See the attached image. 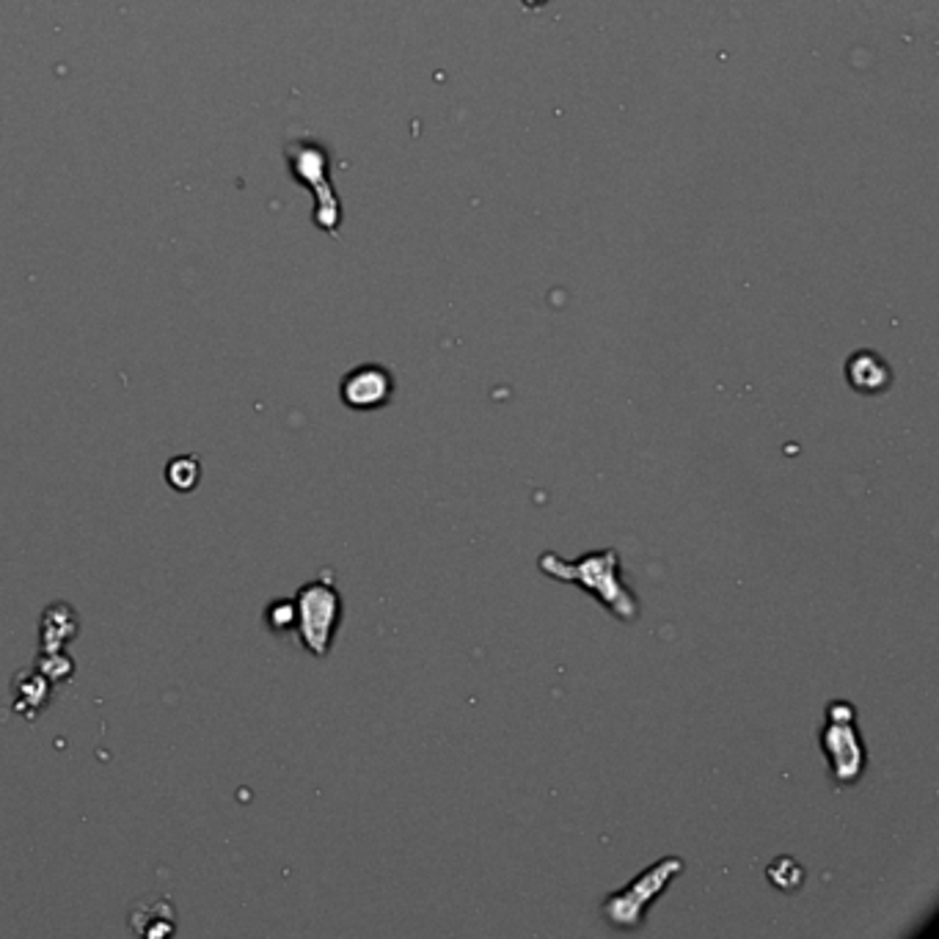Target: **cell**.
I'll return each mask as SVG.
<instances>
[{"instance_id":"1","label":"cell","mask_w":939,"mask_h":939,"mask_svg":"<svg viewBox=\"0 0 939 939\" xmlns=\"http://www.w3.org/2000/svg\"><path fill=\"white\" fill-rule=\"evenodd\" d=\"M537 568L548 579L579 584L581 590L595 595L623 623H637L639 615H642L637 595L621 579V554H617V548H601V552H590L579 559H563L559 554L546 552L537 559Z\"/></svg>"},{"instance_id":"2","label":"cell","mask_w":939,"mask_h":939,"mask_svg":"<svg viewBox=\"0 0 939 939\" xmlns=\"http://www.w3.org/2000/svg\"><path fill=\"white\" fill-rule=\"evenodd\" d=\"M857 708L846 700H832L826 706V724L821 730V750L830 761L832 782L837 788H848L866 775L868 752L862 735L857 730Z\"/></svg>"},{"instance_id":"3","label":"cell","mask_w":939,"mask_h":939,"mask_svg":"<svg viewBox=\"0 0 939 939\" xmlns=\"http://www.w3.org/2000/svg\"><path fill=\"white\" fill-rule=\"evenodd\" d=\"M683 873V860L681 857H661L659 862H653L650 868H645L631 884H626L617 893L606 895L604 904H601V915L610 926L621 928V931H637L645 923V912L650 904L661 899L666 888L672 884V879H677Z\"/></svg>"},{"instance_id":"4","label":"cell","mask_w":939,"mask_h":939,"mask_svg":"<svg viewBox=\"0 0 939 939\" xmlns=\"http://www.w3.org/2000/svg\"><path fill=\"white\" fill-rule=\"evenodd\" d=\"M287 169L295 177V183L306 185L317 196V210H314V223L325 232L336 234L339 227V201L331 190L328 183V154L317 141L309 138H295L287 143Z\"/></svg>"},{"instance_id":"5","label":"cell","mask_w":939,"mask_h":939,"mask_svg":"<svg viewBox=\"0 0 939 939\" xmlns=\"http://www.w3.org/2000/svg\"><path fill=\"white\" fill-rule=\"evenodd\" d=\"M341 615V598L325 581H314L306 584L298 595L295 604V617L298 628H301L303 645L312 650L314 656H325L331 648V639H334L336 626H339Z\"/></svg>"},{"instance_id":"6","label":"cell","mask_w":939,"mask_h":939,"mask_svg":"<svg viewBox=\"0 0 939 939\" xmlns=\"http://www.w3.org/2000/svg\"><path fill=\"white\" fill-rule=\"evenodd\" d=\"M394 378L381 364H361L341 381V403L353 410H378L392 399Z\"/></svg>"},{"instance_id":"7","label":"cell","mask_w":939,"mask_h":939,"mask_svg":"<svg viewBox=\"0 0 939 939\" xmlns=\"http://www.w3.org/2000/svg\"><path fill=\"white\" fill-rule=\"evenodd\" d=\"M846 378L854 386V392L860 394H882L893 383V372L890 367L879 359L871 350H860L854 353L846 364Z\"/></svg>"},{"instance_id":"8","label":"cell","mask_w":939,"mask_h":939,"mask_svg":"<svg viewBox=\"0 0 939 939\" xmlns=\"http://www.w3.org/2000/svg\"><path fill=\"white\" fill-rule=\"evenodd\" d=\"M768 882L775 884V888L786 890V893H793V890H799V884L804 882V871L791 857H780V860L768 866Z\"/></svg>"},{"instance_id":"9","label":"cell","mask_w":939,"mask_h":939,"mask_svg":"<svg viewBox=\"0 0 939 939\" xmlns=\"http://www.w3.org/2000/svg\"><path fill=\"white\" fill-rule=\"evenodd\" d=\"M169 483L177 490H190L196 488L201 477V466L196 457H177V461L169 463Z\"/></svg>"},{"instance_id":"10","label":"cell","mask_w":939,"mask_h":939,"mask_svg":"<svg viewBox=\"0 0 939 939\" xmlns=\"http://www.w3.org/2000/svg\"><path fill=\"white\" fill-rule=\"evenodd\" d=\"M268 621H270V626L276 628V631H285L287 626H292V623H295V604H290V601H279L276 606H270Z\"/></svg>"}]
</instances>
